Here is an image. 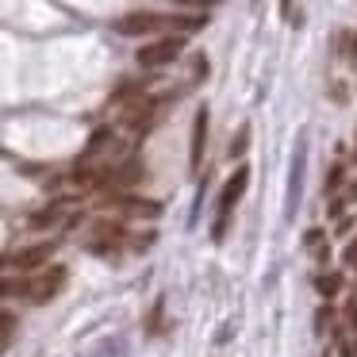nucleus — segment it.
<instances>
[{"label":"nucleus","instance_id":"obj_15","mask_svg":"<svg viewBox=\"0 0 357 357\" xmlns=\"http://www.w3.org/2000/svg\"><path fill=\"white\" fill-rule=\"evenodd\" d=\"M323 238H326V231H323V227H311V231L303 234V246H311V250H315V246H323Z\"/></svg>","mask_w":357,"mask_h":357},{"label":"nucleus","instance_id":"obj_8","mask_svg":"<svg viewBox=\"0 0 357 357\" xmlns=\"http://www.w3.org/2000/svg\"><path fill=\"white\" fill-rule=\"evenodd\" d=\"M93 234H96V238L89 242V250H96V254H112V250H116L119 242H123V234H127V231H123L119 223H108V219H100V223L93 227Z\"/></svg>","mask_w":357,"mask_h":357},{"label":"nucleus","instance_id":"obj_7","mask_svg":"<svg viewBox=\"0 0 357 357\" xmlns=\"http://www.w3.org/2000/svg\"><path fill=\"white\" fill-rule=\"evenodd\" d=\"M104 208H119V211H127V215H142V219L162 215V204L139 200V196H127V192H112L108 200H104Z\"/></svg>","mask_w":357,"mask_h":357},{"label":"nucleus","instance_id":"obj_2","mask_svg":"<svg viewBox=\"0 0 357 357\" xmlns=\"http://www.w3.org/2000/svg\"><path fill=\"white\" fill-rule=\"evenodd\" d=\"M185 54V35H165V39H154V43H146V47H139V66L142 70H162V66H173L177 58Z\"/></svg>","mask_w":357,"mask_h":357},{"label":"nucleus","instance_id":"obj_4","mask_svg":"<svg viewBox=\"0 0 357 357\" xmlns=\"http://www.w3.org/2000/svg\"><path fill=\"white\" fill-rule=\"evenodd\" d=\"M54 250H58V238L35 242V246H24V250H16L12 257H4L0 265H12V269H39V265H47L50 257H54Z\"/></svg>","mask_w":357,"mask_h":357},{"label":"nucleus","instance_id":"obj_6","mask_svg":"<svg viewBox=\"0 0 357 357\" xmlns=\"http://www.w3.org/2000/svg\"><path fill=\"white\" fill-rule=\"evenodd\" d=\"M204 150H208V108H196L192 119V142H188V169L200 173L204 165Z\"/></svg>","mask_w":357,"mask_h":357},{"label":"nucleus","instance_id":"obj_1","mask_svg":"<svg viewBox=\"0 0 357 357\" xmlns=\"http://www.w3.org/2000/svg\"><path fill=\"white\" fill-rule=\"evenodd\" d=\"M246 185H250V165H238V169H234V177L227 181L223 192H219L215 223H211V238H215V242H223V238H227V223H231V211L238 208V200H242V192H246Z\"/></svg>","mask_w":357,"mask_h":357},{"label":"nucleus","instance_id":"obj_18","mask_svg":"<svg viewBox=\"0 0 357 357\" xmlns=\"http://www.w3.org/2000/svg\"><path fill=\"white\" fill-rule=\"evenodd\" d=\"M342 43H346V54H349V62H357V31H349V35H342Z\"/></svg>","mask_w":357,"mask_h":357},{"label":"nucleus","instance_id":"obj_21","mask_svg":"<svg viewBox=\"0 0 357 357\" xmlns=\"http://www.w3.org/2000/svg\"><path fill=\"white\" fill-rule=\"evenodd\" d=\"M342 208H346V200H331V208H326V215H331V219H342Z\"/></svg>","mask_w":357,"mask_h":357},{"label":"nucleus","instance_id":"obj_13","mask_svg":"<svg viewBox=\"0 0 357 357\" xmlns=\"http://www.w3.org/2000/svg\"><path fill=\"white\" fill-rule=\"evenodd\" d=\"M127 354V342L123 338H108L100 349H96V357H123Z\"/></svg>","mask_w":357,"mask_h":357},{"label":"nucleus","instance_id":"obj_14","mask_svg":"<svg viewBox=\"0 0 357 357\" xmlns=\"http://www.w3.org/2000/svg\"><path fill=\"white\" fill-rule=\"evenodd\" d=\"M342 181H346V169H342V165H334V169L326 173V185H323V192H338V188H342Z\"/></svg>","mask_w":357,"mask_h":357},{"label":"nucleus","instance_id":"obj_5","mask_svg":"<svg viewBox=\"0 0 357 357\" xmlns=\"http://www.w3.org/2000/svg\"><path fill=\"white\" fill-rule=\"evenodd\" d=\"M62 284H66V269H62V265H54V269L39 273L35 280H27V300L47 303V300H54V296L62 292Z\"/></svg>","mask_w":357,"mask_h":357},{"label":"nucleus","instance_id":"obj_12","mask_svg":"<svg viewBox=\"0 0 357 357\" xmlns=\"http://www.w3.org/2000/svg\"><path fill=\"white\" fill-rule=\"evenodd\" d=\"M162 315H165V300H158L154 311H150V319H146V334H162V331H165V326H162Z\"/></svg>","mask_w":357,"mask_h":357},{"label":"nucleus","instance_id":"obj_10","mask_svg":"<svg viewBox=\"0 0 357 357\" xmlns=\"http://www.w3.org/2000/svg\"><path fill=\"white\" fill-rule=\"evenodd\" d=\"M246 146H250V123H242V127H238V135L231 139V150H227V154H231V162L246 154Z\"/></svg>","mask_w":357,"mask_h":357},{"label":"nucleus","instance_id":"obj_16","mask_svg":"<svg viewBox=\"0 0 357 357\" xmlns=\"http://www.w3.org/2000/svg\"><path fill=\"white\" fill-rule=\"evenodd\" d=\"M12 326H16V315H12V311H0V338H8Z\"/></svg>","mask_w":357,"mask_h":357},{"label":"nucleus","instance_id":"obj_3","mask_svg":"<svg viewBox=\"0 0 357 357\" xmlns=\"http://www.w3.org/2000/svg\"><path fill=\"white\" fill-rule=\"evenodd\" d=\"M116 31L131 35V39H146V35L169 31V16H162V12H127V16L116 20Z\"/></svg>","mask_w":357,"mask_h":357},{"label":"nucleus","instance_id":"obj_9","mask_svg":"<svg viewBox=\"0 0 357 357\" xmlns=\"http://www.w3.org/2000/svg\"><path fill=\"white\" fill-rule=\"evenodd\" d=\"M338 292H342V273H323V277H319V296L331 300V296H338Z\"/></svg>","mask_w":357,"mask_h":357},{"label":"nucleus","instance_id":"obj_20","mask_svg":"<svg viewBox=\"0 0 357 357\" xmlns=\"http://www.w3.org/2000/svg\"><path fill=\"white\" fill-rule=\"evenodd\" d=\"M326 323H331V307H319L315 311V331H326Z\"/></svg>","mask_w":357,"mask_h":357},{"label":"nucleus","instance_id":"obj_19","mask_svg":"<svg viewBox=\"0 0 357 357\" xmlns=\"http://www.w3.org/2000/svg\"><path fill=\"white\" fill-rule=\"evenodd\" d=\"M173 4H185V8H211V4H223V0H173Z\"/></svg>","mask_w":357,"mask_h":357},{"label":"nucleus","instance_id":"obj_24","mask_svg":"<svg viewBox=\"0 0 357 357\" xmlns=\"http://www.w3.org/2000/svg\"><path fill=\"white\" fill-rule=\"evenodd\" d=\"M354 158H357V146H354Z\"/></svg>","mask_w":357,"mask_h":357},{"label":"nucleus","instance_id":"obj_17","mask_svg":"<svg viewBox=\"0 0 357 357\" xmlns=\"http://www.w3.org/2000/svg\"><path fill=\"white\" fill-rule=\"evenodd\" d=\"M342 261H346V265H357V238L346 242V250H342Z\"/></svg>","mask_w":357,"mask_h":357},{"label":"nucleus","instance_id":"obj_22","mask_svg":"<svg viewBox=\"0 0 357 357\" xmlns=\"http://www.w3.org/2000/svg\"><path fill=\"white\" fill-rule=\"evenodd\" d=\"M349 319H354V331H357V300L349 303Z\"/></svg>","mask_w":357,"mask_h":357},{"label":"nucleus","instance_id":"obj_23","mask_svg":"<svg viewBox=\"0 0 357 357\" xmlns=\"http://www.w3.org/2000/svg\"><path fill=\"white\" fill-rule=\"evenodd\" d=\"M349 200H357V181H349Z\"/></svg>","mask_w":357,"mask_h":357},{"label":"nucleus","instance_id":"obj_11","mask_svg":"<svg viewBox=\"0 0 357 357\" xmlns=\"http://www.w3.org/2000/svg\"><path fill=\"white\" fill-rule=\"evenodd\" d=\"M0 296H27L24 277H0Z\"/></svg>","mask_w":357,"mask_h":357}]
</instances>
